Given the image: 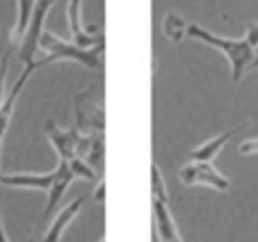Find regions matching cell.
I'll use <instances>...</instances> for the list:
<instances>
[{
  "label": "cell",
  "instance_id": "9",
  "mask_svg": "<svg viewBox=\"0 0 258 242\" xmlns=\"http://www.w3.org/2000/svg\"><path fill=\"white\" fill-rule=\"evenodd\" d=\"M151 213H153V224H156V235L158 242H183L176 222L171 217V210L167 201L160 199H151Z\"/></svg>",
  "mask_w": 258,
  "mask_h": 242
},
{
  "label": "cell",
  "instance_id": "8",
  "mask_svg": "<svg viewBox=\"0 0 258 242\" xmlns=\"http://www.w3.org/2000/svg\"><path fill=\"white\" fill-rule=\"evenodd\" d=\"M44 131H46V137H48V142L53 144L59 160H71L73 155H76V142H78V135H80V131L76 126L64 131L53 119H48Z\"/></svg>",
  "mask_w": 258,
  "mask_h": 242
},
{
  "label": "cell",
  "instance_id": "19",
  "mask_svg": "<svg viewBox=\"0 0 258 242\" xmlns=\"http://www.w3.org/2000/svg\"><path fill=\"white\" fill-rule=\"evenodd\" d=\"M7 69H10V53L3 55V59H0V105H3V101H5V80H7Z\"/></svg>",
  "mask_w": 258,
  "mask_h": 242
},
{
  "label": "cell",
  "instance_id": "7",
  "mask_svg": "<svg viewBox=\"0 0 258 242\" xmlns=\"http://www.w3.org/2000/svg\"><path fill=\"white\" fill-rule=\"evenodd\" d=\"M34 69H37L34 62L23 64V71H21L19 80H16L14 87L7 92L5 101H3V105H0V149H3V140H5V135H7V128H10L12 114H14V110H16V101H19L21 92H23V87L28 85V80H30V76H32Z\"/></svg>",
  "mask_w": 258,
  "mask_h": 242
},
{
  "label": "cell",
  "instance_id": "2",
  "mask_svg": "<svg viewBox=\"0 0 258 242\" xmlns=\"http://www.w3.org/2000/svg\"><path fill=\"white\" fill-rule=\"evenodd\" d=\"M103 48H105V44L85 48V46H78V44H73V41H64L62 37L44 30V34H41V39H39V50L46 55L41 59H34V64H37V67H46V64H50V62L69 59V62H76V64H80V67H85L87 71H101Z\"/></svg>",
  "mask_w": 258,
  "mask_h": 242
},
{
  "label": "cell",
  "instance_id": "16",
  "mask_svg": "<svg viewBox=\"0 0 258 242\" xmlns=\"http://www.w3.org/2000/svg\"><path fill=\"white\" fill-rule=\"evenodd\" d=\"M185 30H187V21L183 16H178L176 12H167L165 19H162V32H165V37L169 41H174V44L183 41Z\"/></svg>",
  "mask_w": 258,
  "mask_h": 242
},
{
  "label": "cell",
  "instance_id": "21",
  "mask_svg": "<svg viewBox=\"0 0 258 242\" xmlns=\"http://www.w3.org/2000/svg\"><path fill=\"white\" fill-rule=\"evenodd\" d=\"M244 39L249 41V46H251V48H258V21H256V23H249L247 25Z\"/></svg>",
  "mask_w": 258,
  "mask_h": 242
},
{
  "label": "cell",
  "instance_id": "1",
  "mask_svg": "<svg viewBox=\"0 0 258 242\" xmlns=\"http://www.w3.org/2000/svg\"><path fill=\"white\" fill-rule=\"evenodd\" d=\"M185 37L197 39V41H204V44L213 46L215 50H219V53L224 55L231 64V80H233V83H240V80H242L244 71L251 67L253 57H256V53H253L256 48H251L244 37L242 39L222 37V34H215V32H210V30H206L204 25H199V23H187Z\"/></svg>",
  "mask_w": 258,
  "mask_h": 242
},
{
  "label": "cell",
  "instance_id": "18",
  "mask_svg": "<svg viewBox=\"0 0 258 242\" xmlns=\"http://www.w3.org/2000/svg\"><path fill=\"white\" fill-rule=\"evenodd\" d=\"M151 199L167 201V185H165V178H162V171L158 165H151Z\"/></svg>",
  "mask_w": 258,
  "mask_h": 242
},
{
  "label": "cell",
  "instance_id": "20",
  "mask_svg": "<svg viewBox=\"0 0 258 242\" xmlns=\"http://www.w3.org/2000/svg\"><path fill=\"white\" fill-rule=\"evenodd\" d=\"M238 153L240 155H258V137H249V140L240 142Z\"/></svg>",
  "mask_w": 258,
  "mask_h": 242
},
{
  "label": "cell",
  "instance_id": "5",
  "mask_svg": "<svg viewBox=\"0 0 258 242\" xmlns=\"http://www.w3.org/2000/svg\"><path fill=\"white\" fill-rule=\"evenodd\" d=\"M83 0H69V7H67V21H69V30H71V37H73V44L78 46H98V44H105L103 34H96L98 28L89 25L85 28L83 25Z\"/></svg>",
  "mask_w": 258,
  "mask_h": 242
},
{
  "label": "cell",
  "instance_id": "14",
  "mask_svg": "<svg viewBox=\"0 0 258 242\" xmlns=\"http://www.w3.org/2000/svg\"><path fill=\"white\" fill-rule=\"evenodd\" d=\"M235 135V131H226L222 135L213 137V140H206L204 144L195 146L192 151H187V160H195V162H213V158L224 149V144Z\"/></svg>",
  "mask_w": 258,
  "mask_h": 242
},
{
  "label": "cell",
  "instance_id": "3",
  "mask_svg": "<svg viewBox=\"0 0 258 242\" xmlns=\"http://www.w3.org/2000/svg\"><path fill=\"white\" fill-rule=\"evenodd\" d=\"M53 5H55V0H37V3H34L28 30H25L23 39H21V44H19V59L23 64L34 62V55L39 53V39H41V34H44L46 19H48Z\"/></svg>",
  "mask_w": 258,
  "mask_h": 242
},
{
  "label": "cell",
  "instance_id": "23",
  "mask_svg": "<svg viewBox=\"0 0 258 242\" xmlns=\"http://www.w3.org/2000/svg\"><path fill=\"white\" fill-rule=\"evenodd\" d=\"M0 242H10L7 231H5V222H3V215H0Z\"/></svg>",
  "mask_w": 258,
  "mask_h": 242
},
{
  "label": "cell",
  "instance_id": "15",
  "mask_svg": "<svg viewBox=\"0 0 258 242\" xmlns=\"http://www.w3.org/2000/svg\"><path fill=\"white\" fill-rule=\"evenodd\" d=\"M34 3H37V0H19V14H16V23H14V28H12V44L14 46L21 44V39H23L25 30H28Z\"/></svg>",
  "mask_w": 258,
  "mask_h": 242
},
{
  "label": "cell",
  "instance_id": "12",
  "mask_svg": "<svg viewBox=\"0 0 258 242\" xmlns=\"http://www.w3.org/2000/svg\"><path fill=\"white\" fill-rule=\"evenodd\" d=\"M76 155L83 158L94 169H98L103 165V155H105L103 133H80L78 142H76Z\"/></svg>",
  "mask_w": 258,
  "mask_h": 242
},
{
  "label": "cell",
  "instance_id": "4",
  "mask_svg": "<svg viewBox=\"0 0 258 242\" xmlns=\"http://www.w3.org/2000/svg\"><path fill=\"white\" fill-rule=\"evenodd\" d=\"M178 178L183 185H206L217 192H226L231 188V180L222 171H217L210 162H195L190 160L187 165L178 169Z\"/></svg>",
  "mask_w": 258,
  "mask_h": 242
},
{
  "label": "cell",
  "instance_id": "25",
  "mask_svg": "<svg viewBox=\"0 0 258 242\" xmlns=\"http://www.w3.org/2000/svg\"><path fill=\"white\" fill-rule=\"evenodd\" d=\"M101 242H105V240H101Z\"/></svg>",
  "mask_w": 258,
  "mask_h": 242
},
{
  "label": "cell",
  "instance_id": "22",
  "mask_svg": "<svg viewBox=\"0 0 258 242\" xmlns=\"http://www.w3.org/2000/svg\"><path fill=\"white\" fill-rule=\"evenodd\" d=\"M94 201H96V204H105V180H101V183L96 185V190H94Z\"/></svg>",
  "mask_w": 258,
  "mask_h": 242
},
{
  "label": "cell",
  "instance_id": "6",
  "mask_svg": "<svg viewBox=\"0 0 258 242\" xmlns=\"http://www.w3.org/2000/svg\"><path fill=\"white\" fill-rule=\"evenodd\" d=\"M105 114L103 107H94L92 92H85L76 98V128L80 133H103Z\"/></svg>",
  "mask_w": 258,
  "mask_h": 242
},
{
  "label": "cell",
  "instance_id": "11",
  "mask_svg": "<svg viewBox=\"0 0 258 242\" xmlns=\"http://www.w3.org/2000/svg\"><path fill=\"white\" fill-rule=\"evenodd\" d=\"M85 201H87V197H76L71 204L64 206V208L53 217V222H50L48 231H46V235H44V240H41V242H59V240H62L64 231H67V228L71 226L73 219L80 215Z\"/></svg>",
  "mask_w": 258,
  "mask_h": 242
},
{
  "label": "cell",
  "instance_id": "17",
  "mask_svg": "<svg viewBox=\"0 0 258 242\" xmlns=\"http://www.w3.org/2000/svg\"><path fill=\"white\" fill-rule=\"evenodd\" d=\"M69 167H71L76 180L78 178H83V180H94L96 178V169H94L92 165H87L83 158H78V155H73V158L69 160Z\"/></svg>",
  "mask_w": 258,
  "mask_h": 242
},
{
  "label": "cell",
  "instance_id": "10",
  "mask_svg": "<svg viewBox=\"0 0 258 242\" xmlns=\"http://www.w3.org/2000/svg\"><path fill=\"white\" fill-rule=\"evenodd\" d=\"M76 180V176H73L71 167H69V160H59L57 167H55V178H53V185H50V190L46 194H48V199H46V208H44V217H50L53 215V210L57 208V204L62 201L64 192L69 190V185Z\"/></svg>",
  "mask_w": 258,
  "mask_h": 242
},
{
  "label": "cell",
  "instance_id": "13",
  "mask_svg": "<svg viewBox=\"0 0 258 242\" xmlns=\"http://www.w3.org/2000/svg\"><path fill=\"white\" fill-rule=\"evenodd\" d=\"M55 178V169L48 174H3L0 171V185L5 188H25V190H39L48 192Z\"/></svg>",
  "mask_w": 258,
  "mask_h": 242
},
{
  "label": "cell",
  "instance_id": "24",
  "mask_svg": "<svg viewBox=\"0 0 258 242\" xmlns=\"http://www.w3.org/2000/svg\"><path fill=\"white\" fill-rule=\"evenodd\" d=\"M251 67H258V57H253V62H251Z\"/></svg>",
  "mask_w": 258,
  "mask_h": 242
}]
</instances>
